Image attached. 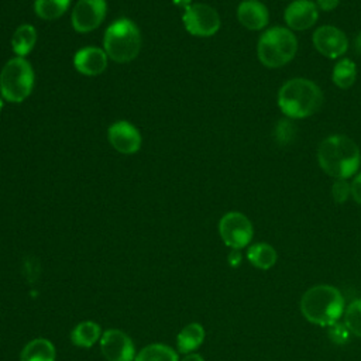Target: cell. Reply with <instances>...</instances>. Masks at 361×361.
<instances>
[{"label":"cell","mask_w":361,"mask_h":361,"mask_svg":"<svg viewBox=\"0 0 361 361\" xmlns=\"http://www.w3.org/2000/svg\"><path fill=\"white\" fill-rule=\"evenodd\" d=\"M100 350L107 361H134L137 353L131 337L118 329H107L100 338Z\"/></svg>","instance_id":"10"},{"label":"cell","mask_w":361,"mask_h":361,"mask_svg":"<svg viewBox=\"0 0 361 361\" xmlns=\"http://www.w3.org/2000/svg\"><path fill=\"white\" fill-rule=\"evenodd\" d=\"M103 47L107 56L114 62H130L141 49V32L131 20H117L107 27Z\"/></svg>","instance_id":"5"},{"label":"cell","mask_w":361,"mask_h":361,"mask_svg":"<svg viewBox=\"0 0 361 361\" xmlns=\"http://www.w3.org/2000/svg\"><path fill=\"white\" fill-rule=\"evenodd\" d=\"M107 6L104 0H79L72 11V25L78 32H90L104 20Z\"/></svg>","instance_id":"11"},{"label":"cell","mask_w":361,"mask_h":361,"mask_svg":"<svg viewBox=\"0 0 361 361\" xmlns=\"http://www.w3.org/2000/svg\"><path fill=\"white\" fill-rule=\"evenodd\" d=\"M204 327L200 323H189L182 327L176 336V350L180 354H190L197 350L204 341Z\"/></svg>","instance_id":"16"},{"label":"cell","mask_w":361,"mask_h":361,"mask_svg":"<svg viewBox=\"0 0 361 361\" xmlns=\"http://www.w3.org/2000/svg\"><path fill=\"white\" fill-rule=\"evenodd\" d=\"M55 345L48 338L37 337L23 347L18 361H55Z\"/></svg>","instance_id":"17"},{"label":"cell","mask_w":361,"mask_h":361,"mask_svg":"<svg viewBox=\"0 0 361 361\" xmlns=\"http://www.w3.org/2000/svg\"><path fill=\"white\" fill-rule=\"evenodd\" d=\"M247 259L255 268L267 271L275 265V262L278 259V254L271 244L257 243V244H252L248 247Z\"/></svg>","instance_id":"19"},{"label":"cell","mask_w":361,"mask_h":361,"mask_svg":"<svg viewBox=\"0 0 361 361\" xmlns=\"http://www.w3.org/2000/svg\"><path fill=\"white\" fill-rule=\"evenodd\" d=\"M313 47L319 54L326 58L337 59L343 56L348 49L347 35L336 25H320L312 35Z\"/></svg>","instance_id":"9"},{"label":"cell","mask_w":361,"mask_h":361,"mask_svg":"<svg viewBox=\"0 0 361 361\" xmlns=\"http://www.w3.org/2000/svg\"><path fill=\"white\" fill-rule=\"evenodd\" d=\"M338 3H340V0H316V6L322 11H331V10L337 8Z\"/></svg>","instance_id":"28"},{"label":"cell","mask_w":361,"mask_h":361,"mask_svg":"<svg viewBox=\"0 0 361 361\" xmlns=\"http://www.w3.org/2000/svg\"><path fill=\"white\" fill-rule=\"evenodd\" d=\"M71 0H35L34 10L42 20H56L69 7Z\"/></svg>","instance_id":"23"},{"label":"cell","mask_w":361,"mask_h":361,"mask_svg":"<svg viewBox=\"0 0 361 361\" xmlns=\"http://www.w3.org/2000/svg\"><path fill=\"white\" fill-rule=\"evenodd\" d=\"M134 361H179L178 353L168 344L152 343L137 353Z\"/></svg>","instance_id":"21"},{"label":"cell","mask_w":361,"mask_h":361,"mask_svg":"<svg viewBox=\"0 0 361 361\" xmlns=\"http://www.w3.org/2000/svg\"><path fill=\"white\" fill-rule=\"evenodd\" d=\"M179 361H204V358L197 353H190V354H185V357Z\"/></svg>","instance_id":"29"},{"label":"cell","mask_w":361,"mask_h":361,"mask_svg":"<svg viewBox=\"0 0 361 361\" xmlns=\"http://www.w3.org/2000/svg\"><path fill=\"white\" fill-rule=\"evenodd\" d=\"M278 107L288 118H306L320 110L323 92L306 78H292L278 90Z\"/></svg>","instance_id":"2"},{"label":"cell","mask_w":361,"mask_h":361,"mask_svg":"<svg viewBox=\"0 0 361 361\" xmlns=\"http://www.w3.org/2000/svg\"><path fill=\"white\" fill-rule=\"evenodd\" d=\"M73 65L78 72L86 76H97L107 68V54L96 47L79 49L73 56Z\"/></svg>","instance_id":"15"},{"label":"cell","mask_w":361,"mask_h":361,"mask_svg":"<svg viewBox=\"0 0 361 361\" xmlns=\"http://www.w3.org/2000/svg\"><path fill=\"white\" fill-rule=\"evenodd\" d=\"M102 327L93 320H83L78 323L71 331V341L76 347L90 348L102 338Z\"/></svg>","instance_id":"18"},{"label":"cell","mask_w":361,"mask_h":361,"mask_svg":"<svg viewBox=\"0 0 361 361\" xmlns=\"http://www.w3.org/2000/svg\"><path fill=\"white\" fill-rule=\"evenodd\" d=\"M345 329L361 338V298L353 300L344 310Z\"/></svg>","instance_id":"24"},{"label":"cell","mask_w":361,"mask_h":361,"mask_svg":"<svg viewBox=\"0 0 361 361\" xmlns=\"http://www.w3.org/2000/svg\"><path fill=\"white\" fill-rule=\"evenodd\" d=\"M173 1H175L178 6L185 7V8H186L188 6H190V4H189V3H190V0H173Z\"/></svg>","instance_id":"31"},{"label":"cell","mask_w":361,"mask_h":361,"mask_svg":"<svg viewBox=\"0 0 361 361\" xmlns=\"http://www.w3.org/2000/svg\"><path fill=\"white\" fill-rule=\"evenodd\" d=\"M37 42V31L31 24L20 25L11 38V47L17 56L24 58L28 55Z\"/></svg>","instance_id":"20"},{"label":"cell","mask_w":361,"mask_h":361,"mask_svg":"<svg viewBox=\"0 0 361 361\" xmlns=\"http://www.w3.org/2000/svg\"><path fill=\"white\" fill-rule=\"evenodd\" d=\"M350 185H351V197L354 199L355 203L361 204V172L353 176V180Z\"/></svg>","instance_id":"27"},{"label":"cell","mask_w":361,"mask_h":361,"mask_svg":"<svg viewBox=\"0 0 361 361\" xmlns=\"http://www.w3.org/2000/svg\"><path fill=\"white\" fill-rule=\"evenodd\" d=\"M237 20L251 31H261L269 23V11L259 0H244L237 7Z\"/></svg>","instance_id":"14"},{"label":"cell","mask_w":361,"mask_h":361,"mask_svg":"<svg viewBox=\"0 0 361 361\" xmlns=\"http://www.w3.org/2000/svg\"><path fill=\"white\" fill-rule=\"evenodd\" d=\"M1 107H3V100H1V97H0V111H1Z\"/></svg>","instance_id":"32"},{"label":"cell","mask_w":361,"mask_h":361,"mask_svg":"<svg viewBox=\"0 0 361 361\" xmlns=\"http://www.w3.org/2000/svg\"><path fill=\"white\" fill-rule=\"evenodd\" d=\"M319 18V8L312 0H293L283 11V20L289 30L303 31L312 28Z\"/></svg>","instance_id":"12"},{"label":"cell","mask_w":361,"mask_h":361,"mask_svg":"<svg viewBox=\"0 0 361 361\" xmlns=\"http://www.w3.org/2000/svg\"><path fill=\"white\" fill-rule=\"evenodd\" d=\"M298 52V39L288 27L274 25L267 28L257 44L259 62L271 69L285 66Z\"/></svg>","instance_id":"4"},{"label":"cell","mask_w":361,"mask_h":361,"mask_svg":"<svg viewBox=\"0 0 361 361\" xmlns=\"http://www.w3.org/2000/svg\"><path fill=\"white\" fill-rule=\"evenodd\" d=\"M34 86V71L28 61L16 56L10 59L0 72L1 96L11 103L25 100Z\"/></svg>","instance_id":"6"},{"label":"cell","mask_w":361,"mask_h":361,"mask_svg":"<svg viewBox=\"0 0 361 361\" xmlns=\"http://www.w3.org/2000/svg\"><path fill=\"white\" fill-rule=\"evenodd\" d=\"M354 48H355V51H357V54L361 56V32L355 37V39H354Z\"/></svg>","instance_id":"30"},{"label":"cell","mask_w":361,"mask_h":361,"mask_svg":"<svg viewBox=\"0 0 361 361\" xmlns=\"http://www.w3.org/2000/svg\"><path fill=\"white\" fill-rule=\"evenodd\" d=\"M317 162L324 173L334 179H348L358 173L361 152L354 140L343 134H331L317 147Z\"/></svg>","instance_id":"1"},{"label":"cell","mask_w":361,"mask_h":361,"mask_svg":"<svg viewBox=\"0 0 361 361\" xmlns=\"http://www.w3.org/2000/svg\"><path fill=\"white\" fill-rule=\"evenodd\" d=\"M107 135L111 147L126 155L135 154L140 149L142 141L140 131L131 123L124 120L111 124Z\"/></svg>","instance_id":"13"},{"label":"cell","mask_w":361,"mask_h":361,"mask_svg":"<svg viewBox=\"0 0 361 361\" xmlns=\"http://www.w3.org/2000/svg\"><path fill=\"white\" fill-rule=\"evenodd\" d=\"M219 234L227 247L241 250L251 243L254 228L245 214L240 212H228L219 221Z\"/></svg>","instance_id":"7"},{"label":"cell","mask_w":361,"mask_h":361,"mask_svg":"<svg viewBox=\"0 0 361 361\" xmlns=\"http://www.w3.org/2000/svg\"><path fill=\"white\" fill-rule=\"evenodd\" d=\"M186 31L196 37H210L214 35L220 28V16L209 4L196 3L185 8L182 17Z\"/></svg>","instance_id":"8"},{"label":"cell","mask_w":361,"mask_h":361,"mask_svg":"<svg viewBox=\"0 0 361 361\" xmlns=\"http://www.w3.org/2000/svg\"><path fill=\"white\" fill-rule=\"evenodd\" d=\"M295 133H296V127L292 121V118H282L278 121L276 127H275V138L279 144H289L292 141V138H295Z\"/></svg>","instance_id":"25"},{"label":"cell","mask_w":361,"mask_h":361,"mask_svg":"<svg viewBox=\"0 0 361 361\" xmlns=\"http://www.w3.org/2000/svg\"><path fill=\"white\" fill-rule=\"evenodd\" d=\"M331 196L336 203H345L351 196V185L348 179H334L331 186Z\"/></svg>","instance_id":"26"},{"label":"cell","mask_w":361,"mask_h":361,"mask_svg":"<svg viewBox=\"0 0 361 361\" xmlns=\"http://www.w3.org/2000/svg\"><path fill=\"white\" fill-rule=\"evenodd\" d=\"M357 79V65L348 59H340L334 63L333 72H331V80L333 83L340 89H348L354 85Z\"/></svg>","instance_id":"22"},{"label":"cell","mask_w":361,"mask_h":361,"mask_svg":"<svg viewBox=\"0 0 361 361\" xmlns=\"http://www.w3.org/2000/svg\"><path fill=\"white\" fill-rule=\"evenodd\" d=\"M344 298L333 285H314L300 298V312L313 324L333 326L344 314Z\"/></svg>","instance_id":"3"}]
</instances>
